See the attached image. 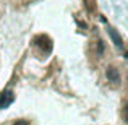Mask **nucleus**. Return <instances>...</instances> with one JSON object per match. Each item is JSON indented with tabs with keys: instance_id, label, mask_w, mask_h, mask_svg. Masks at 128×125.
Segmentation results:
<instances>
[{
	"instance_id": "3",
	"label": "nucleus",
	"mask_w": 128,
	"mask_h": 125,
	"mask_svg": "<svg viewBox=\"0 0 128 125\" xmlns=\"http://www.w3.org/2000/svg\"><path fill=\"white\" fill-rule=\"evenodd\" d=\"M106 76H107L109 81H112V83H115V84H118V81H120V73H118V70H117L115 67H107Z\"/></svg>"
},
{
	"instance_id": "7",
	"label": "nucleus",
	"mask_w": 128,
	"mask_h": 125,
	"mask_svg": "<svg viewBox=\"0 0 128 125\" xmlns=\"http://www.w3.org/2000/svg\"><path fill=\"white\" fill-rule=\"evenodd\" d=\"M123 119H125V122L128 123V102L125 104V107H123Z\"/></svg>"
},
{
	"instance_id": "4",
	"label": "nucleus",
	"mask_w": 128,
	"mask_h": 125,
	"mask_svg": "<svg viewBox=\"0 0 128 125\" xmlns=\"http://www.w3.org/2000/svg\"><path fill=\"white\" fill-rule=\"evenodd\" d=\"M109 34H110V38H112V41H114V44H115L118 49H122L123 47V39L120 38V34L115 31L114 28H109Z\"/></svg>"
},
{
	"instance_id": "6",
	"label": "nucleus",
	"mask_w": 128,
	"mask_h": 125,
	"mask_svg": "<svg viewBox=\"0 0 128 125\" xmlns=\"http://www.w3.org/2000/svg\"><path fill=\"white\" fill-rule=\"evenodd\" d=\"M12 125H29L28 120H24V119H20V120H15Z\"/></svg>"
},
{
	"instance_id": "1",
	"label": "nucleus",
	"mask_w": 128,
	"mask_h": 125,
	"mask_svg": "<svg viewBox=\"0 0 128 125\" xmlns=\"http://www.w3.org/2000/svg\"><path fill=\"white\" fill-rule=\"evenodd\" d=\"M34 44L42 50L44 54H47V52L52 50V39L47 38L46 34H41V36H38V38H34Z\"/></svg>"
},
{
	"instance_id": "2",
	"label": "nucleus",
	"mask_w": 128,
	"mask_h": 125,
	"mask_svg": "<svg viewBox=\"0 0 128 125\" xmlns=\"http://www.w3.org/2000/svg\"><path fill=\"white\" fill-rule=\"evenodd\" d=\"M15 96H13V91L12 89H5L0 93V109H6L10 104L13 102Z\"/></svg>"
},
{
	"instance_id": "5",
	"label": "nucleus",
	"mask_w": 128,
	"mask_h": 125,
	"mask_svg": "<svg viewBox=\"0 0 128 125\" xmlns=\"http://www.w3.org/2000/svg\"><path fill=\"white\" fill-rule=\"evenodd\" d=\"M104 50H106L104 41H96V54H97V55H102Z\"/></svg>"
},
{
	"instance_id": "8",
	"label": "nucleus",
	"mask_w": 128,
	"mask_h": 125,
	"mask_svg": "<svg viewBox=\"0 0 128 125\" xmlns=\"http://www.w3.org/2000/svg\"><path fill=\"white\" fill-rule=\"evenodd\" d=\"M125 57H126V59H128V52H126V54H125Z\"/></svg>"
}]
</instances>
